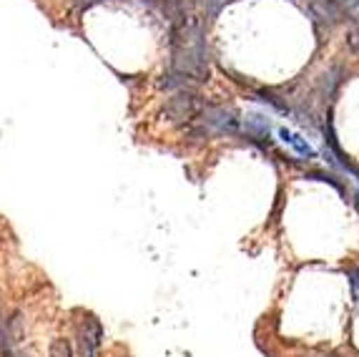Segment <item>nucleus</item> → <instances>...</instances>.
Returning a JSON list of instances; mask_svg holds the SVG:
<instances>
[{
  "mask_svg": "<svg viewBox=\"0 0 359 357\" xmlns=\"http://www.w3.org/2000/svg\"><path fill=\"white\" fill-rule=\"evenodd\" d=\"M201 108H204V101H201V96H198L196 91L181 89L166 101V106H163V116H166L171 124L186 126V124H191V121H196V116L201 113Z\"/></svg>",
  "mask_w": 359,
  "mask_h": 357,
  "instance_id": "nucleus-1",
  "label": "nucleus"
},
{
  "mask_svg": "<svg viewBox=\"0 0 359 357\" xmlns=\"http://www.w3.org/2000/svg\"><path fill=\"white\" fill-rule=\"evenodd\" d=\"M201 124L214 134H226V136H236L241 131V113L231 106H214V103H204L201 113L196 116Z\"/></svg>",
  "mask_w": 359,
  "mask_h": 357,
  "instance_id": "nucleus-2",
  "label": "nucleus"
},
{
  "mask_svg": "<svg viewBox=\"0 0 359 357\" xmlns=\"http://www.w3.org/2000/svg\"><path fill=\"white\" fill-rule=\"evenodd\" d=\"M103 339V327L96 317H86L78 330V345H81V357H96Z\"/></svg>",
  "mask_w": 359,
  "mask_h": 357,
  "instance_id": "nucleus-3",
  "label": "nucleus"
},
{
  "mask_svg": "<svg viewBox=\"0 0 359 357\" xmlns=\"http://www.w3.org/2000/svg\"><path fill=\"white\" fill-rule=\"evenodd\" d=\"M276 138H279L284 146H289L297 156H302L304 161L319 159V151L314 149L299 131H294V129H289V126H279V129H276Z\"/></svg>",
  "mask_w": 359,
  "mask_h": 357,
  "instance_id": "nucleus-4",
  "label": "nucleus"
},
{
  "mask_svg": "<svg viewBox=\"0 0 359 357\" xmlns=\"http://www.w3.org/2000/svg\"><path fill=\"white\" fill-rule=\"evenodd\" d=\"M254 98H257V101H262L264 106H269L271 111L282 113V116H292V106H289V103L284 101L279 93H274L271 89H257Z\"/></svg>",
  "mask_w": 359,
  "mask_h": 357,
  "instance_id": "nucleus-5",
  "label": "nucleus"
},
{
  "mask_svg": "<svg viewBox=\"0 0 359 357\" xmlns=\"http://www.w3.org/2000/svg\"><path fill=\"white\" fill-rule=\"evenodd\" d=\"M304 178H311V181H322V184H330L332 189L337 191V194L347 197V186H344V181H341V178L337 176L334 171H324V169H309V171L304 174Z\"/></svg>",
  "mask_w": 359,
  "mask_h": 357,
  "instance_id": "nucleus-6",
  "label": "nucleus"
},
{
  "mask_svg": "<svg viewBox=\"0 0 359 357\" xmlns=\"http://www.w3.org/2000/svg\"><path fill=\"white\" fill-rule=\"evenodd\" d=\"M341 68L339 66H334L330 73H324L322 76V81H319V93L322 96H330V101L334 98V93H337V89H339V84H341Z\"/></svg>",
  "mask_w": 359,
  "mask_h": 357,
  "instance_id": "nucleus-7",
  "label": "nucleus"
},
{
  "mask_svg": "<svg viewBox=\"0 0 359 357\" xmlns=\"http://www.w3.org/2000/svg\"><path fill=\"white\" fill-rule=\"evenodd\" d=\"M194 3H196V6L201 8V11H204L206 18L214 20L216 15L222 13V8L226 6V3H231V0H194Z\"/></svg>",
  "mask_w": 359,
  "mask_h": 357,
  "instance_id": "nucleus-8",
  "label": "nucleus"
},
{
  "mask_svg": "<svg viewBox=\"0 0 359 357\" xmlns=\"http://www.w3.org/2000/svg\"><path fill=\"white\" fill-rule=\"evenodd\" d=\"M50 357H73L71 345H68L66 339H55L53 347H50Z\"/></svg>",
  "mask_w": 359,
  "mask_h": 357,
  "instance_id": "nucleus-9",
  "label": "nucleus"
},
{
  "mask_svg": "<svg viewBox=\"0 0 359 357\" xmlns=\"http://www.w3.org/2000/svg\"><path fill=\"white\" fill-rule=\"evenodd\" d=\"M349 287H352V299L354 304H359V267L357 269H349Z\"/></svg>",
  "mask_w": 359,
  "mask_h": 357,
  "instance_id": "nucleus-10",
  "label": "nucleus"
},
{
  "mask_svg": "<svg viewBox=\"0 0 359 357\" xmlns=\"http://www.w3.org/2000/svg\"><path fill=\"white\" fill-rule=\"evenodd\" d=\"M73 3H76L78 11H88V8L98 6V3H103V0H73Z\"/></svg>",
  "mask_w": 359,
  "mask_h": 357,
  "instance_id": "nucleus-11",
  "label": "nucleus"
},
{
  "mask_svg": "<svg viewBox=\"0 0 359 357\" xmlns=\"http://www.w3.org/2000/svg\"><path fill=\"white\" fill-rule=\"evenodd\" d=\"M352 197H354V199H352V202H354V207H357V212H359V189H357V191H354Z\"/></svg>",
  "mask_w": 359,
  "mask_h": 357,
  "instance_id": "nucleus-12",
  "label": "nucleus"
}]
</instances>
